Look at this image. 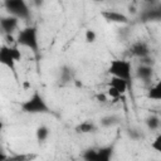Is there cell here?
<instances>
[{
    "label": "cell",
    "instance_id": "cell-1",
    "mask_svg": "<svg viewBox=\"0 0 161 161\" xmlns=\"http://www.w3.org/2000/svg\"><path fill=\"white\" fill-rule=\"evenodd\" d=\"M15 44L18 47H25L30 49L34 53L36 62H39L40 50H39V40H38V28L35 25H30L21 29L16 35Z\"/></svg>",
    "mask_w": 161,
    "mask_h": 161
},
{
    "label": "cell",
    "instance_id": "cell-2",
    "mask_svg": "<svg viewBox=\"0 0 161 161\" xmlns=\"http://www.w3.org/2000/svg\"><path fill=\"white\" fill-rule=\"evenodd\" d=\"M20 108L24 113H29V114H49V113H52V109L48 106L47 101L38 91H34L29 98L23 101L20 103Z\"/></svg>",
    "mask_w": 161,
    "mask_h": 161
},
{
    "label": "cell",
    "instance_id": "cell-3",
    "mask_svg": "<svg viewBox=\"0 0 161 161\" xmlns=\"http://www.w3.org/2000/svg\"><path fill=\"white\" fill-rule=\"evenodd\" d=\"M108 73L112 77L123 79L128 84H131L132 64L130 60H126V59H113V60H111V63L108 65Z\"/></svg>",
    "mask_w": 161,
    "mask_h": 161
},
{
    "label": "cell",
    "instance_id": "cell-4",
    "mask_svg": "<svg viewBox=\"0 0 161 161\" xmlns=\"http://www.w3.org/2000/svg\"><path fill=\"white\" fill-rule=\"evenodd\" d=\"M4 8L8 15L16 18L18 20H29L31 18V11L24 0H5Z\"/></svg>",
    "mask_w": 161,
    "mask_h": 161
},
{
    "label": "cell",
    "instance_id": "cell-5",
    "mask_svg": "<svg viewBox=\"0 0 161 161\" xmlns=\"http://www.w3.org/2000/svg\"><path fill=\"white\" fill-rule=\"evenodd\" d=\"M114 145H107L98 148H87L82 152L83 161H112Z\"/></svg>",
    "mask_w": 161,
    "mask_h": 161
},
{
    "label": "cell",
    "instance_id": "cell-6",
    "mask_svg": "<svg viewBox=\"0 0 161 161\" xmlns=\"http://www.w3.org/2000/svg\"><path fill=\"white\" fill-rule=\"evenodd\" d=\"M0 64H3L4 67L9 68L14 77L18 79V73H16V62L14 60L13 55H11V50H10V45H0Z\"/></svg>",
    "mask_w": 161,
    "mask_h": 161
},
{
    "label": "cell",
    "instance_id": "cell-7",
    "mask_svg": "<svg viewBox=\"0 0 161 161\" xmlns=\"http://www.w3.org/2000/svg\"><path fill=\"white\" fill-rule=\"evenodd\" d=\"M128 50L132 57H136L138 59H143V58L151 55V49H150L148 44L143 40H137V42L132 43L131 47L128 48Z\"/></svg>",
    "mask_w": 161,
    "mask_h": 161
},
{
    "label": "cell",
    "instance_id": "cell-8",
    "mask_svg": "<svg viewBox=\"0 0 161 161\" xmlns=\"http://www.w3.org/2000/svg\"><path fill=\"white\" fill-rule=\"evenodd\" d=\"M101 16L109 21V23H116V24H128L130 19L126 14L117 11L114 9H107V10H102L101 11Z\"/></svg>",
    "mask_w": 161,
    "mask_h": 161
},
{
    "label": "cell",
    "instance_id": "cell-9",
    "mask_svg": "<svg viewBox=\"0 0 161 161\" xmlns=\"http://www.w3.org/2000/svg\"><path fill=\"white\" fill-rule=\"evenodd\" d=\"M140 21L142 23H151L161 20V8L158 6H148L140 11Z\"/></svg>",
    "mask_w": 161,
    "mask_h": 161
},
{
    "label": "cell",
    "instance_id": "cell-10",
    "mask_svg": "<svg viewBox=\"0 0 161 161\" xmlns=\"http://www.w3.org/2000/svg\"><path fill=\"white\" fill-rule=\"evenodd\" d=\"M19 25V20L14 16L10 15H5V16H0V30L5 34V35H11Z\"/></svg>",
    "mask_w": 161,
    "mask_h": 161
},
{
    "label": "cell",
    "instance_id": "cell-11",
    "mask_svg": "<svg viewBox=\"0 0 161 161\" xmlns=\"http://www.w3.org/2000/svg\"><path fill=\"white\" fill-rule=\"evenodd\" d=\"M58 82L60 86H68L72 82H74V72L73 68L68 64H63L59 68V75H58Z\"/></svg>",
    "mask_w": 161,
    "mask_h": 161
},
{
    "label": "cell",
    "instance_id": "cell-12",
    "mask_svg": "<svg viewBox=\"0 0 161 161\" xmlns=\"http://www.w3.org/2000/svg\"><path fill=\"white\" fill-rule=\"evenodd\" d=\"M135 75L137 79L142 80L143 83H150L152 77H153V67L138 64L135 69Z\"/></svg>",
    "mask_w": 161,
    "mask_h": 161
},
{
    "label": "cell",
    "instance_id": "cell-13",
    "mask_svg": "<svg viewBox=\"0 0 161 161\" xmlns=\"http://www.w3.org/2000/svg\"><path fill=\"white\" fill-rule=\"evenodd\" d=\"M99 128V126L91 121V119H86V121H82L80 123H78L75 127H74V131L77 133H94L97 132Z\"/></svg>",
    "mask_w": 161,
    "mask_h": 161
},
{
    "label": "cell",
    "instance_id": "cell-14",
    "mask_svg": "<svg viewBox=\"0 0 161 161\" xmlns=\"http://www.w3.org/2000/svg\"><path fill=\"white\" fill-rule=\"evenodd\" d=\"M108 87L116 89L119 94L123 96L127 92V89L130 88V84L123 79H119V78H116V77H111L109 82H108Z\"/></svg>",
    "mask_w": 161,
    "mask_h": 161
},
{
    "label": "cell",
    "instance_id": "cell-15",
    "mask_svg": "<svg viewBox=\"0 0 161 161\" xmlns=\"http://www.w3.org/2000/svg\"><path fill=\"white\" fill-rule=\"evenodd\" d=\"M119 117L116 116V114H107V116H103L101 119H99V125L101 127H104V128H109V127H113L119 123Z\"/></svg>",
    "mask_w": 161,
    "mask_h": 161
},
{
    "label": "cell",
    "instance_id": "cell-16",
    "mask_svg": "<svg viewBox=\"0 0 161 161\" xmlns=\"http://www.w3.org/2000/svg\"><path fill=\"white\" fill-rule=\"evenodd\" d=\"M145 125L150 131H158L161 126V119L157 114H151L145 118Z\"/></svg>",
    "mask_w": 161,
    "mask_h": 161
},
{
    "label": "cell",
    "instance_id": "cell-17",
    "mask_svg": "<svg viewBox=\"0 0 161 161\" xmlns=\"http://www.w3.org/2000/svg\"><path fill=\"white\" fill-rule=\"evenodd\" d=\"M49 135H50V130H49V127L45 126V125H40V126L35 130V137H36V141L40 142V143L45 142V141L48 140Z\"/></svg>",
    "mask_w": 161,
    "mask_h": 161
},
{
    "label": "cell",
    "instance_id": "cell-18",
    "mask_svg": "<svg viewBox=\"0 0 161 161\" xmlns=\"http://www.w3.org/2000/svg\"><path fill=\"white\" fill-rule=\"evenodd\" d=\"M147 98L153 99V101H160L161 99V82H157L152 84L148 91H147Z\"/></svg>",
    "mask_w": 161,
    "mask_h": 161
},
{
    "label": "cell",
    "instance_id": "cell-19",
    "mask_svg": "<svg viewBox=\"0 0 161 161\" xmlns=\"http://www.w3.org/2000/svg\"><path fill=\"white\" fill-rule=\"evenodd\" d=\"M127 135H128V137H130L132 141H138V140L142 138V132H141V130H138V128H136V127L128 128V130H127Z\"/></svg>",
    "mask_w": 161,
    "mask_h": 161
},
{
    "label": "cell",
    "instance_id": "cell-20",
    "mask_svg": "<svg viewBox=\"0 0 161 161\" xmlns=\"http://www.w3.org/2000/svg\"><path fill=\"white\" fill-rule=\"evenodd\" d=\"M84 39L87 43H94L97 40V33L93 29H87L84 33Z\"/></svg>",
    "mask_w": 161,
    "mask_h": 161
},
{
    "label": "cell",
    "instance_id": "cell-21",
    "mask_svg": "<svg viewBox=\"0 0 161 161\" xmlns=\"http://www.w3.org/2000/svg\"><path fill=\"white\" fill-rule=\"evenodd\" d=\"M10 50H11V55L14 58L15 62H20L21 60V52L19 49V47L15 44V45H10Z\"/></svg>",
    "mask_w": 161,
    "mask_h": 161
},
{
    "label": "cell",
    "instance_id": "cell-22",
    "mask_svg": "<svg viewBox=\"0 0 161 161\" xmlns=\"http://www.w3.org/2000/svg\"><path fill=\"white\" fill-rule=\"evenodd\" d=\"M151 148L155 151H161V135H157L156 138L151 142Z\"/></svg>",
    "mask_w": 161,
    "mask_h": 161
},
{
    "label": "cell",
    "instance_id": "cell-23",
    "mask_svg": "<svg viewBox=\"0 0 161 161\" xmlns=\"http://www.w3.org/2000/svg\"><path fill=\"white\" fill-rule=\"evenodd\" d=\"M106 94H107L108 97L113 98V99H118V98H121V97H122V94H119L116 89H113V88H111V87H108V89H107Z\"/></svg>",
    "mask_w": 161,
    "mask_h": 161
},
{
    "label": "cell",
    "instance_id": "cell-24",
    "mask_svg": "<svg viewBox=\"0 0 161 161\" xmlns=\"http://www.w3.org/2000/svg\"><path fill=\"white\" fill-rule=\"evenodd\" d=\"M96 99H97L98 102H102V103H104V102H107V99H108V96H107L106 93H98V94L96 96Z\"/></svg>",
    "mask_w": 161,
    "mask_h": 161
},
{
    "label": "cell",
    "instance_id": "cell-25",
    "mask_svg": "<svg viewBox=\"0 0 161 161\" xmlns=\"http://www.w3.org/2000/svg\"><path fill=\"white\" fill-rule=\"evenodd\" d=\"M4 130V122L3 121H0V133H1V131Z\"/></svg>",
    "mask_w": 161,
    "mask_h": 161
},
{
    "label": "cell",
    "instance_id": "cell-26",
    "mask_svg": "<svg viewBox=\"0 0 161 161\" xmlns=\"http://www.w3.org/2000/svg\"><path fill=\"white\" fill-rule=\"evenodd\" d=\"M0 161H6V160H0Z\"/></svg>",
    "mask_w": 161,
    "mask_h": 161
}]
</instances>
